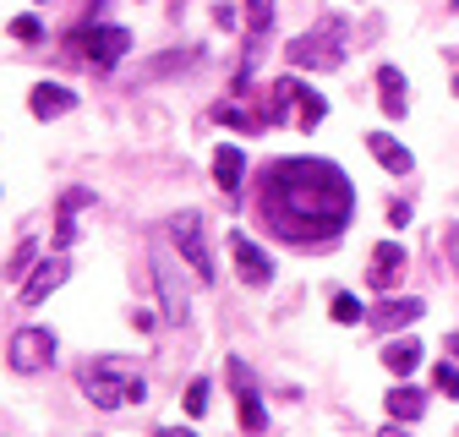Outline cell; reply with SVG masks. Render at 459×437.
I'll return each mask as SVG.
<instances>
[{
  "label": "cell",
  "instance_id": "6da1fadb",
  "mask_svg": "<svg viewBox=\"0 0 459 437\" xmlns=\"http://www.w3.org/2000/svg\"><path fill=\"white\" fill-rule=\"evenodd\" d=\"M263 225L290 246H323L356 218V186L333 159H273L257 186Z\"/></svg>",
  "mask_w": 459,
  "mask_h": 437
},
{
  "label": "cell",
  "instance_id": "7a4b0ae2",
  "mask_svg": "<svg viewBox=\"0 0 459 437\" xmlns=\"http://www.w3.org/2000/svg\"><path fill=\"white\" fill-rule=\"evenodd\" d=\"M77 382H82V394H88L99 410H121V405H143V399H148V382H143V372H137L132 361H121V356L82 361Z\"/></svg>",
  "mask_w": 459,
  "mask_h": 437
},
{
  "label": "cell",
  "instance_id": "3957f363",
  "mask_svg": "<svg viewBox=\"0 0 459 437\" xmlns=\"http://www.w3.org/2000/svg\"><path fill=\"white\" fill-rule=\"evenodd\" d=\"M344 44H351L344 17H323L312 33L284 44V55H290V66H301V72H339L344 66Z\"/></svg>",
  "mask_w": 459,
  "mask_h": 437
},
{
  "label": "cell",
  "instance_id": "277c9868",
  "mask_svg": "<svg viewBox=\"0 0 459 437\" xmlns=\"http://www.w3.org/2000/svg\"><path fill=\"white\" fill-rule=\"evenodd\" d=\"M49 361H55V334H49V328H17L12 345H6V366L22 372V377H33Z\"/></svg>",
  "mask_w": 459,
  "mask_h": 437
},
{
  "label": "cell",
  "instance_id": "5b68a950",
  "mask_svg": "<svg viewBox=\"0 0 459 437\" xmlns=\"http://www.w3.org/2000/svg\"><path fill=\"white\" fill-rule=\"evenodd\" d=\"M169 241L181 246V257L192 262V273H197V279L208 285V279H213V257H208V236H203V218H197V213H176V218H169Z\"/></svg>",
  "mask_w": 459,
  "mask_h": 437
},
{
  "label": "cell",
  "instance_id": "8992f818",
  "mask_svg": "<svg viewBox=\"0 0 459 437\" xmlns=\"http://www.w3.org/2000/svg\"><path fill=\"white\" fill-rule=\"evenodd\" d=\"M268 28H273V0H247V61L236 72V93H247V82L257 72V49H263Z\"/></svg>",
  "mask_w": 459,
  "mask_h": 437
},
{
  "label": "cell",
  "instance_id": "52a82bcc",
  "mask_svg": "<svg viewBox=\"0 0 459 437\" xmlns=\"http://www.w3.org/2000/svg\"><path fill=\"white\" fill-rule=\"evenodd\" d=\"M82 49H88L93 72H115V61L132 49V33L115 28V22H104V28H88V33H82Z\"/></svg>",
  "mask_w": 459,
  "mask_h": 437
},
{
  "label": "cell",
  "instance_id": "ba28073f",
  "mask_svg": "<svg viewBox=\"0 0 459 437\" xmlns=\"http://www.w3.org/2000/svg\"><path fill=\"white\" fill-rule=\"evenodd\" d=\"M230 382H236V405H241V426L247 432H263L268 426V410H263V394H257V377H252V366L236 356L230 361Z\"/></svg>",
  "mask_w": 459,
  "mask_h": 437
},
{
  "label": "cell",
  "instance_id": "9c48e42d",
  "mask_svg": "<svg viewBox=\"0 0 459 437\" xmlns=\"http://www.w3.org/2000/svg\"><path fill=\"white\" fill-rule=\"evenodd\" d=\"M66 273H72V262H66V257H49V262H39V268L28 273V285H22V306H44L55 290L66 285Z\"/></svg>",
  "mask_w": 459,
  "mask_h": 437
},
{
  "label": "cell",
  "instance_id": "30bf717a",
  "mask_svg": "<svg viewBox=\"0 0 459 437\" xmlns=\"http://www.w3.org/2000/svg\"><path fill=\"white\" fill-rule=\"evenodd\" d=\"M230 252H236V268H241V279H247V285H268V279H273V262H268V252H263L252 236L230 230Z\"/></svg>",
  "mask_w": 459,
  "mask_h": 437
},
{
  "label": "cell",
  "instance_id": "8fae6325",
  "mask_svg": "<svg viewBox=\"0 0 459 437\" xmlns=\"http://www.w3.org/2000/svg\"><path fill=\"white\" fill-rule=\"evenodd\" d=\"M421 312H427V301H416V296H394V301L372 306V312H367V322L377 328V334H394V328H411Z\"/></svg>",
  "mask_w": 459,
  "mask_h": 437
},
{
  "label": "cell",
  "instance_id": "7c38bea8",
  "mask_svg": "<svg viewBox=\"0 0 459 437\" xmlns=\"http://www.w3.org/2000/svg\"><path fill=\"white\" fill-rule=\"evenodd\" d=\"M405 246H394V241H383V246H372V268H367V279H372V290H394L399 285V273H405Z\"/></svg>",
  "mask_w": 459,
  "mask_h": 437
},
{
  "label": "cell",
  "instance_id": "4fadbf2b",
  "mask_svg": "<svg viewBox=\"0 0 459 437\" xmlns=\"http://www.w3.org/2000/svg\"><path fill=\"white\" fill-rule=\"evenodd\" d=\"M28 109H33L39 121H55V116H66V109H77V93L61 88V82H39V88L28 93Z\"/></svg>",
  "mask_w": 459,
  "mask_h": 437
},
{
  "label": "cell",
  "instance_id": "5bb4252c",
  "mask_svg": "<svg viewBox=\"0 0 459 437\" xmlns=\"http://www.w3.org/2000/svg\"><path fill=\"white\" fill-rule=\"evenodd\" d=\"M367 148H372V159L383 164L388 176H411V170H416V159H411V148H405V142H394L388 132H367Z\"/></svg>",
  "mask_w": 459,
  "mask_h": 437
},
{
  "label": "cell",
  "instance_id": "9a60e30c",
  "mask_svg": "<svg viewBox=\"0 0 459 437\" xmlns=\"http://www.w3.org/2000/svg\"><path fill=\"white\" fill-rule=\"evenodd\" d=\"M88 202H93V192H82V186H72V192L61 197V213H55V246H61V252L77 241V213H82Z\"/></svg>",
  "mask_w": 459,
  "mask_h": 437
},
{
  "label": "cell",
  "instance_id": "2e32d148",
  "mask_svg": "<svg viewBox=\"0 0 459 437\" xmlns=\"http://www.w3.org/2000/svg\"><path fill=\"white\" fill-rule=\"evenodd\" d=\"M377 99H383V116H405L411 109V93H405V77H399V66H377Z\"/></svg>",
  "mask_w": 459,
  "mask_h": 437
},
{
  "label": "cell",
  "instance_id": "e0dca14e",
  "mask_svg": "<svg viewBox=\"0 0 459 437\" xmlns=\"http://www.w3.org/2000/svg\"><path fill=\"white\" fill-rule=\"evenodd\" d=\"M241 176H247V153L241 148H219L213 153V181H219V192H241Z\"/></svg>",
  "mask_w": 459,
  "mask_h": 437
},
{
  "label": "cell",
  "instance_id": "ac0fdd59",
  "mask_svg": "<svg viewBox=\"0 0 459 437\" xmlns=\"http://www.w3.org/2000/svg\"><path fill=\"white\" fill-rule=\"evenodd\" d=\"M388 416H394V421H405V426L421 421V416H427V394L411 389V382H399V389L388 394Z\"/></svg>",
  "mask_w": 459,
  "mask_h": 437
},
{
  "label": "cell",
  "instance_id": "d6986e66",
  "mask_svg": "<svg viewBox=\"0 0 459 437\" xmlns=\"http://www.w3.org/2000/svg\"><path fill=\"white\" fill-rule=\"evenodd\" d=\"M383 366L399 372V377H411V372L421 366V345H416V339H388V345H383Z\"/></svg>",
  "mask_w": 459,
  "mask_h": 437
},
{
  "label": "cell",
  "instance_id": "ffe728a7",
  "mask_svg": "<svg viewBox=\"0 0 459 437\" xmlns=\"http://www.w3.org/2000/svg\"><path fill=\"white\" fill-rule=\"evenodd\" d=\"M153 279H159V296H164V317H169V322H186V290H176V279H169V262H153Z\"/></svg>",
  "mask_w": 459,
  "mask_h": 437
},
{
  "label": "cell",
  "instance_id": "44dd1931",
  "mask_svg": "<svg viewBox=\"0 0 459 437\" xmlns=\"http://www.w3.org/2000/svg\"><path fill=\"white\" fill-rule=\"evenodd\" d=\"M33 257H39V241H33V236H28V241H17V252H12V262H6V268H0V273H6V279H12V285H17V279H28V273H33V268H39V262H33Z\"/></svg>",
  "mask_w": 459,
  "mask_h": 437
},
{
  "label": "cell",
  "instance_id": "7402d4cb",
  "mask_svg": "<svg viewBox=\"0 0 459 437\" xmlns=\"http://www.w3.org/2000/svg\"><path fill=\"white\" fill-rule=\"evenodd\" d=\"M296 109H301V126H307V132H312V126H317V121H323V116H328V99H323V93H312V88H301V82H296Z\"/></svg>",
  "mask_w": 459,
  "mask_h": 437
},
{
  "label": "cell",
  "instance_id": "603a6c76",
  "mask_svg": "<svg viewBox=\"0 0 459 437\" xmlns=\"http://www.w3.org/2000/svg\"><path fill=\"white\" fill-rule=\"evenodd\" d=\"M213 116H219L224 126H236V132H263V121H257V116H247V109H241V104H219V109H213Z\"/></svg>",
  "mask_w": 459,
  "mask_h": 437
},
{
  "label": "cell",
  "instance_id": "cb8c5ba5",
  "mask_svg": "<svg viewBox=\"0 0 459 437\" xmlns=\"http://www.w3.org/2000/svg\"><path fill=\"white\" fill-rule=\"evenodd\" d=\"M328 312H333V322H361V317H367V306H361V301H356L351 290H339Z\"/></svg>",
  "mask_w": 459,
  "mask_h": 437
},
{
  "label": "cell",
  "instance_id": "d4e9b609",
  "mask_svg": "<svg viewBox=\"0 0 459 437\" xmlns=\"http://www.w3.org/2000/svg\"><path fill=\"white\" fill-rule=\"evenodd\" d=\"M432 389L448 394V399H459V366H454V361H437V366H432Z\"/></svg>",
  "mask_w": 459,
  "mask_h": 437
},
{
  "label": "cell",
  "instance_id": "484cf974",
  "mask_svg": "<svg viewBox=\"0 0 459 437\" xmlns=\"http://www.w3.org/2000/svg\"><path fill=\"white\" fill-rule=\"evenodd\" d=\"M208 394H213V389H208V377H197L192 389H186V416H203V410H208Z\"/></svg>",
  "mask_w": 459,
  "mask_h": 437
},
{
  "label": "cell",
  "instance_id": "4316f807",
  "mask_svg": "<svg viewBox=\"0 0 459 437\" xmlns=\"http://www.w3.org/2000/svg\"><path fill=\"white\" fill-rule=\"evenodd\" d=\"M44 28H39V17H12V39H22V44H33Z\"/></svg>",
  "mask_w": 459,
  "mask_h": 437
},
{
  "label": "cell",
  "instance_id": "83f0119b",
  "mask_svg": "<svg viewBox=\"0 0 459 437\" xmlns=\"http://www.w3.org/2000/svg\"><path fill=\"white\" fill-rule=\"evenodd\" d=\"M443 252H448V268H454V279H459V225L443 230Z\"/></svg>",
  "mask_w": 459,
  "mask_h": 437
},
{
  "label": "cell",
  "instance_id": "f1b7e54d",
  "mask_svg": "<svg viewBox=\"0 0 459 437\" xmlns=\"http://www.w3.org/2000/svg\"><path fill=\"white\" fill-rule=\"evenodd\" d=\"M388 225L405 230V225H411V202H388Z\"/></svg>",
  "mask_w": 459,
  "mask_h": 437
},
{
  "label": "cell",
  "instance_id": "f546056e",
  "mask_svg": "<svg viewBox=\"0 0 459 437\" xmlns=\"http://www.w3.org/2000/svg\"><path fill=\"white\" fill-rule=\"evenodd\" d=\"M213 22H219V28H236V12H230L224 0H219V6H213Z\"/></svg>",
  "mask_w": 459,
  "mask_h": 437
},
{
  "label": "cell",
  "instance_id": "4dcf8cb0",
  "mask_svg": "<svg viewBox=\"0 0 459 437\" xmlns=\"http://www.w3.org/2000/svg\"><path fill=\"white\" fill-rule=\"evenodd\" d=\"M153 437H197V432H186V426H164V432H153Z\"/></svg>",
  "mask_w": 459,
  "mask_h": 437
},
{
  "label": "cell",
  "instance_id": "1f68e13d",
  "mask_svg": "<svg viewBox=\"0 0 459 437\" xmlns=\"http://www.w3.org/2000/svg\"><path fill=\"white\" fill-rule=\"evenodd\" d=\"M377 437H405V421H394V426H383Z\"/></svg>",
  "mask_w": 459,
  "mask_h": 437
},
{
  "label": "cell",
  "instance_id": "d6a6232c",
  "mask_svg": "<svg viewBox=\"0 0 459 437\" xmlns=\"http://www.w3.org/2000/svg\"><path fill=\"white\" fill-rule=\"evenodd\" d=\"M443 350H448V356L459 361V334H448V339H443Z\"/></svg>",
  "mask_w": 459,
  "mask_h": 437
},
{
  "label": "cell",
  "instance_id": "836d02e7",
  "mask_svg": "<svg viewBox=\"0 0 459 437\" xmlns=\"http://www.w3.org/2000/svg\"><path fill=\"white\" fill-rule=\"evenodd\" d=\"M454 93H459V77H454Z\"/></svg>",
  "mask_w": 459,
  "mask_h": 437
},
{
  "label": "cell",
  "instance_id": "e575fe53",
  "mask_svg": "<svg viewBox=\"0 0 459 437\" xmlns=\"http://www.w3.org/2000/svg\"><path fill=\"white\" fill-rule=\"evenodd\" d=\"M176 6H181V0H176Z\"/></svg>",
  "mask_w": 459,
  "mask_h": 437
},
{
  "label": "cell",
  "instance_id": "d590c367",
  "mask_svg": "<svg viewBox=\"0 0 459 437\" xmlns=\"http://www.w3.org/2000/svg\"><path fill=\"white\" fill-rule=\"evenodd\" d=\"M454 6H459V0H454Z\"/></svg>",
  "mask_w": 459,
  "mask_h": 437
}]
</instances>
